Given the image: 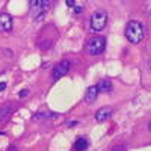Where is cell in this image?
Segmentation results:
<instances>
[{"instance_id": "cell-1", "label": "cell", "mask_w": 151, "mask_h": 151, "mask_svg": "<svg viewBox=\"0 0 151 151\" xmlns=\"http://www.w3.org/2000/svg\"><path fill=\"white\" fill-rule=\"evenodd\" d=\"M125 36L132 44H139L144 36H145V27L141 21L132 20L127 23V27H125Z\"/></svg>"}, {"instance_id": "cell-2", "label": "cell", "mask_w": 151, "mask_h": 151, "mask_svg": "<svg viewBox=\"0 0 151 151\" xmlns=\"http://www.w3.org/2000/svg\"><path fill=\"white\" fill-rule=\"evenodd\" d=\"M104 48H106V40L103 36H94L86 42V52L92 56L101 55L104 52Z\"/></svg>"}, {"instance_id": "cell-3", "label": "cell", "mask_w": 151, "mask_h": 151, "mask_svg": "<svg viewBox=\"0 0 151 151\" xmlns=\"http://www.w3.org/2000/svg\"><path fill=\"white\" fill-rule=\"evenodd\" d=\"M50 3L48 2H42V0H33L30 2V14H32V18L35 21H41L45 14H47V9H48Z\"/></svg>"}, {"instance_id": "cell-4", "label": "cell", "mask_w": 151, "mask_h": 151, "mask_svg": "<svg viewBox=\"0 0 151 151\" xmlns=\"http://www.w3.org/2000/svg\"><path fill=\"white\" fill-rule=\"evenodd\" d=\"M106 23H107V12L103 9H98L91 17V29L94 32H100L106 27Z\"/></svg>"}, {"instance_id": "cell-5", "label": "cell", "mask_w": 151, "mask_h": 151, "mask_svg": "<svg viewBox=\"0 0 151 151\" xmlns=\"http://www.w3.org/2000/svg\"><path fill=\"white\" fill-rule=\"evenodd\" d=\"M70 71V62L68 60H62L60 64H58L52 73V79L53 80H59L60 77H64V76Z\"/></svg>"}, {"instance_id": "cell-6", "label": "cell", "mask_w": 151, "mask_h": 151, "mask_svg": "<svg viewBox=\"0 0 151 151\" xmlns=\"http://www.w3.org/2000/svg\"><path fill=\"white\" fill-rule=\"evenodd\" d=\"M112 115H113L112 107H101L100 110H97V113H95V119H97V121H100V122H103V121L110 119V116H112Z\"/></svg>"}, {"instance_id": "cell-7", "label": "cell", "mask_w": 151, "mask_h": 151, "mask_svg": "<svg viewBox=\"0 0 151 151\" xmlns=\"http://www.w3.org/2000/svg\"><path fill=\"white\" fill-rule=\"evenodd\" d=\"M0 30L2 32H11L12 30V18L9 14L0 15Z\"/></svg>"}, {"instance_id": "cell-8", "label": "cell", "mask_w": 151, "mask_h": 151, "mask_svg": "<svg viewBox=\"0 0 151 151\" xmlns=\"http://www.w3.org/2000/svg\"><path fill=\"white\" fill-rule=\"evenodd\" d=\"M12 115V106L8 103V104H3L2 107H0V122H6Z\"/></svg>"}, {"instance_id": "cell-9", "label": "cell", "mask_w": 151, "mask_h": 151, "mask_svg": "<svg viewBox=\"0 0 151 151\" xmlns=\"http://www.w3.org/2000/svg\"><path fill=\"white\" fill-rule=\"evenodd\" d=\"M97 94H98L97 86H91V88H88V91H86V94H85V101H86V103H92V101H95Z\"/></svg>"}, {"instance_id": "cell-10", "label": "cell", "mask_w": 151, "mask_h": 151, "mask_svg": "<svg viewBox=\"0 0 151 151\" xmlns=\"http://www.w3.org/2000/svg\"><path fill=\"white\" fill-rule=\"evenodd\" d=\"M97 91L98 92H109V91H112V83L109 80H101L97 85Z\"/></svg>"}, {"instance_id": "cell-11", "label": "cell", "mask_w": 151, "mask_h": 151, "mask_svg": "<svg viewBox=\"0 0 151 151\" xmlns=\"http://www.w3.org/2000/svg\"><path fill=\"white\" fill-rule=\"evenodd\" d=\"M74 148L77 151H85L88 148V141L85 139V137H79V139L76 141V144H74Z\"/></svg>"}, {"instance_id": "cell-12", "label": "cell", "mask_w": 151, "mask_h": 151, "mask_svg": "<svg viewBox=\"0 0 151 151\" xmlns=\"http://www.w3.org/2000/svg\"><path fill=\"white\" fill-rule=\"evenodd\" d=\"M74 12H76V14H80V12H82V5H76L74 6Z\"/></svg>"}, {"instance_id": "cell-13", "label": "cell", "mask_w": 151, "mask_h": 151, "mask_svg": "<svg viewBox=\"0 0 151 151\" xmlns=\"http://www.w3.org/2000/svg\"><path fill=\"white\" fill-rule=\"evenodd\" d=\"M112 151H125V147L124 145H118V147H115Z\"/></svg>"}, {"instance_id": "cell-14", "label": "cell", "mask_w": 151, "mask_h": 151, "mask_svg": "<svg viewBox=\"0 0 151 151\" xmlns=\"http://www.w3.org/2000/svg\"><path fill=\"white\" fill-rule=\"evenodd\" d=\"M27 94H29V91H27V89H23V91H20V97H21V98L27 97Z\"/></svg>"}, {"instance_id": "cell-15", "label": "cell", "mask_w": 151, "mask_h": 151, "mask_svg": "<svg viewBox=\"0 0 151 151\" xmlns=\"http://www.w3.org/2000/svg\"><path fill=\"white\" fill-rule=\"evenodd\" d=\"M76 5H77V3H76V2H73V0H68V2H67V6H71V8H74Z\"/></svg>"}, {"instance_id": "cell-16", "label": "cell", "mask_w": 151, "mask_h": 151, "mask_svg": "<svg viewBox=\"0 0 151 151\" xmlns=\"http://www.w3.org/2000/svg\"><path fill=\"white\" fill-rule=\"evenodd\" d=\"M5 88H6V83H5V82H0V92H2Z\"/></svg>"}, {"instance_id": "cell-17", "label": "cell", "mask_w": 151, "mask_h": 151, "mask_svg": "<svg viewBox=\"0 0 151 151\" xmlns=\"http://www.w3.org/2000/svg\"><path fill=\"white\" fill-rule=\"evenodd\" d=\"M8 151H17V148H15V145H11Z\"/></svg>"}, {"instance_id": "cell-18", "label": "cell", "mask_w": 151, "mask_h": 151, "mask_svg": "<svg viewBox=\"0 0 151 151\" xmlns=\"http://www.w3.org/2000/svg\"><path fill=\"white\" fill-rule=\"evenodd\" d=\"M0 134H3V133H2V132H0Z\"/></svg>"}]
</instances>
